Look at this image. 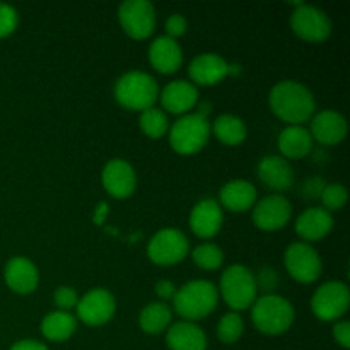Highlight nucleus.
Here are the masks:
<instances>
[{
  "instance_id": "obj_20",
  "label": "nucleus",
  "mask_w": 350,
  "mask_h": 350,
  "mask_svg": "<svg viewBox=\"0 0 350 350\" xmlns=\"http://www.w3.org/2000/svg\"><path fill=\"white\" fill-rule=\"evenodd\" d=\"M5 282L17 294H29L40 284V272L31 260L14 256L5 267Z\"/></svg>"
},
{
  "instance_id": "obj_16",
  "label": "nucleus",
  "mask_w": 350,
  "mask_h": 350,
  "mask_svg": "<svg viewBox=\"0 0 350 350\" xmlns=\"http://www.w3.org/2000/svg\"><path fill=\"white\" fill-rule=\"evenodd\" d=\"M222 215L221 205L212 198H204L193 207L190 214V228L198 238H214L222 228Z\"/></svg>"
},
{
  "instance_id": "obj_28",
  "label": "nucleus",
  "mask_w": 350,
  "mask_h": 350,
  "mask_svg": "<svg viewBox=\"0 0 350 350\" xmlns=\"http://www.w3.org/2000/svg\"><path fill=\"white\" fill-rule=\"evenodd\" d=\"M214 135L226 146H239L246 139V125L234 115H221L211 126Z\"/></svg>"
},
{
  "instance_id": "obj_15",
  "label": "nucleus",
  "mask_w": 350,
  "mask_h": 350,
  "mask_svg": "<svg viewBox=\"0 0 350 350\" xmlns=\"http://www.w3.org/2000/svg\"><path fill=\"white\" fill-rule=\"evenodd\" d=\"M311 137L323 146H337L347 135V122L340 113L323 109L311 120Z\"/></svg>"
},
{
  "instance_id": "obj_19",
  "label": "nucleus",
  "mask_w": 350,
  "mask_h": 350,
  "mask_svg": "<svg viewBox=\"0 0 350 350\" xmlns=\"http://www.w3.org/2000/svg\"><path fill=\"white\" fill-rule=\"evenodd\" d=\"M150 65L161 74H174L183 64V53L176 40L170 36H159L150 43Z\"/></svg>"
},
{
  "instance_id": "obj_27",
  "label": "nucleus",
  "mask_w": 350,
  "mask_h": 350,
  "mask_svg": "<svg viewBox=\"0 0 350 350\" xmlns=\"http://www.w3.org/2000/svg\"><path fill=\"white\" fill-rule=\"evenodd\" d=\"M171 318H173V314H171L170 306L166 303H150L149 306L140 311L139 323L146 334L157 335L170 328Z\"/></svg>"
},
{
  "instance_id": "obj_38",
  "label": "nucleus",
  "mask_w": 350,
  "mask_h": 350,
  "mask_svg": "<svg viewBox=\"0 0 350 350\" xmlns=\"http://www.w3.org/2000/svg\"><path fill=\"white\" fill-rule=\"evenodd\" d=\"M176 286H174L171 280H159L156 284V294L161 297L163 301H170L173 299L174 294H176Z\"/></svg>"
},
{
  "instance_id": "obj_31",
  "label": "nucleus",
  "mask_w": 350,
  "mask_h": 350,
  "mask_svg": "<svg viewBox=\"0 0 350 350\" xmlns=\"http://www.w3.org/2000/svg\"><path fill=\"white\" fill-rule=\"evenodd\" d=\"M245 325H243V318L238 313H228L221 318L217 327V337L219 340L224 344H234L241 338Z\"/></svg>"
},
{
  "instance_id": "obj_17",
  "label": "nucleus",
  "mask_w": 350,
  "mask_h": 350,
  "mask_svg": "<svg viewBox=\"0 0 350 350\" xmlns=\"http://www.w3.org/2000/svg\"><path fill=\"white\" fill-rule=\"evenodd\" d=\"M260 181L270 190L286 191L294 185V170L282 156H267L258 163Z\"/></svg>"
},
{
  "instance_id": "obj_21",
  "label": "nucleus",
  "mask_w": 350,
  "mask_h": 350,
  "mask_svg": "<svg viewBox=\"0 0 350 350\" xmlns=\"http://www.w3.org/2000/svg\"><path fill=\"white\" fill-rule=\"evenodd\" d=\"M229 64L215 53H202L190 64V77L198 85H215L228 77Z\"/></svg>"
},
{
  "instance_id": "obj_35",
  "label": "nucleus",
  "mask_w": 350,
  "mask_h": 350,
  "mask_svg": "<svg viewBox=\"0 0 350 350\" xmlns=\"http://www.w3.org/2000/svg\"><path fill=\"white\" fill-rule=\"evenodd\" d=\"M187 19H185L181 14H173V16L167 17L166 21V36L173 38V40H176V38L183 36L185 33H187Z\"/></svg>"
},
{
  "instance_id": "obj_8",
  "label": "nucleus",
  "mask_w": 350,
  "mask_h": 350,
  "mask_svg": "<svg viewBox=\"0 0 350 350\" xmlns=\"http://www.w3.org/2000/svg\"><path fill=\"white\" fill-rule=\"evenodd\" d=\"M291 27L296 36L310 43H323L332 34L330 17L321 9L308 3H297L291 17Z\"/></svg>"
},
{
  "instance_id": "obj_37",
  "label": "nucleus",
  "mask_w": 350,
  "mask_h": 350,
  "mask_svg": "<svg viewBox=\"0 0 350 350\" xmlns=\"http://www.w3.org/2000/svg\"><path fill=\"white\" fill-rule=\"evenodd\" d=\"M334 338L338 345L344 349L350 347V323L349 321H338L334 327Z\"/></svg>"
},
{
  "instance_id": "obj_36",
  "label": "nucleus",
  "mask_w": 350,
  "mask_h": 350,
  "mask_svg": "<svg viewBox=\"0 0 350 350\" xmlns=\"http://www.w3.org/2000/svg\"><path fill=\"white\" fill-rule=\"evenodd\" d=\"M256 282V289H263V291H272L275 289L277 286V273L273 269H262L260 270L258 277H255Z\"/></svg>"
},
{
  "instance_id": "obj_11",
  "label": "nucleus",
  "mask_w": 350,
  "mask_h": 350,
  "mask_svg": "<svg viewBox=\"0 0 350 350\" xmlns=\"http://www.w3.org/2000/svg\"><path fill=\"white\" fill-rule=\"evenodd\" d=\"M284 262L291 277L301 284H311L318 280L323 269L318 252L308 243H293L286 250Z\"/></svg>"
},
{
  "instance_id": "obj_5",
  "label": "nucleus",
  "mask_w": 350,
  "mask_h": 350,
  "mask_svg": "<svg viewBox=\"0 0 350 350\" xmlns=\"http://www.w3.org/2000/svg\"><path fill=\"white\" fill-rule=\"evenodd\" d=\"M211 123L197 113H187L170 129V144L181 156H191L205 147L211 137Z\"/></svg>"
},
{
  "instance_id": "obj_10",
  "label": "nucleus",
  "mask_w": 350,
  "mask_h": 350,
  "mask_svg": "<svg viewBox=\"0 0 350 350\" xmlns=\"http://www.w3.org/2000/svg\"><path fill=\"white\" fill-rule=\"evenodd\" d=\"M349 304V287L340 280H332V282L318 287L313 299H311V310L320 320L335 321L347 313Z\"/></svg>"
},
{
  "instance_id": "obj_32",
  "label": "nucleus",
  "mask_w": 350,
  "mask_h": 350,
  "mask_svg": "<svg viewBox=\"0 0 350 350\" xmlns=\"http://www.w3.org/2000/svg\"><path fill=\"white\" fill-rule=\"evenodd\" d=\"M321 202L325 205V211H340L345 204H347V188L344 185L332 183L325 185L323 190H321Z\"/></svg>"
},
{
  "instance_id": "obj_1",
  "label": "nucleus",
  "mask_w": 350,
  "mask_h": 350,
  "mask_svg": "<svg viewBox=\"0 0 350 350\" xmlns=\"http://www.w3.org/2000/svg\"><path fill=\"white\" fill-rule=\"evenodd\" d=\"M272 111L291 125L308 122L314 115V98L310 89L296 81H282L270 91Z\"/></svg>"
},
{
  "instance_id": "obj_25",
  "label": "nucleus",
  "mask_w": 350,
  "mask_h": 350,
  "mask_svg": "<svg viewBox=\"0 0 350 350\" xmlns=\"http://www.w3.org/2000/svg\"><path fill=\"white\" fill-rule=\"evenodd\" d=\"M256 190L250 181L234 180L221 188V204L231 212H245L255 205Z\"/></svg>"
},
{
  "instance_id": "obj_24",
  "label": "nucleus",
  "mask_w": 350,
  "mask_h": 350,
  "mask_svg": "<svg viewBox=\"0 0 350 350\" xmlns=\"http://www.w3.org/2000/svg\"><path fill=\"white\" fill-rule=\"evenodd\" d=\"M279 150L284 159H303L313 150V137L301 125H291L279 135Z\"/></svg>"
},
{
  "instance_id": "obj_4",
  "label": "nucleus",
  "mask_w": 350,
  "mask_h": 350,
  "mask_svg": "<svg viewBox=\"0 0 350 350\" xmlns=\"http://www.w3.org/2000/svg\"><path fill=\"white\" fill-rule=\"evenodd\" d=\"M294 308L286 297L265 294L253 303L252 320L262 334H286L294 323Z\"/></svg>"
},
{
  "instance_id": "obj_33",
  "label": "nucleus",
  "mask_w": 350,
  "mask_h": 350,
  "mask_svg": "<svg viewBox=\"0 0 350 350\" xmlns=\"http://www.w3.org/2000/svg\"><path fill=\"white\" fill-rule=\"evenodd\" d=\"M19 24V16L16 9L9 3H0V38H5L16 31Z\"/></svg>"
},
{
  "instance_id": "obj_6",
  "label": "nucleus",
  "mask_w": 350,
  "mask_h": 350,
  "mask_svg": "<svg viewBox=\"0 0 350 350\" xmlns=\"http://www.w3.org/2000/svg\"><path fill=\"white\" fill-rule=\"evenodd\" d=\"M256 282L252 270L245 265H231L221 277V294L226 304L236 311L253 306L256 301Z\"/></svg>"
},
{
  "instance_id": "obj_14",
  "label": "nucleus",
  "mask_w": 350,
  "mask_h": 350,
  "mask_svg": "<svg viewBox=\"0 0 350 350\" xmlns=\"http://www.w3.org/2000/svg\"><path fill=\"white\" fill-rule=\"evenodd\" d=\"M105 190L115 198H126L135 191L137 174L132 164L123 159H111L101 174Z\"/></svg>"
},
{
  "instance_id": "obj_7",
  "label": "nucleus",
  "mask_w": 350,
  "mask_h": 350,
  "mask_svg": "<svg viewBox=\"0 0 350 350\" xmlns=\"http://www.w3.org/2000/svg\"><path fill=\"white\" fill-rule=\"evenodd\" d=\"M190 250L187 236L174 228H166L157 231L147 246V255L152 263L161 267H171L185 260Z\"/></svg>"
},
{
  "instance_id": "obj_26",
  "label": "nucleus",
  "mask_w": 350,
  "mask_h": 350,
  "mask_svg": "<svg viewBox=\"0 0 350 350\" xmlns=\"http://www.w3.org/2000/svg\"><path fill=\"white\" fill-rule=\"evenodd\" d=\"M77 323L75 318L67 311H53L46 314L41 323V334L46 340L51 342H64L74 335Z\"/></svg>"
},
{
  "instance_id": "obj_18",
  "label": "nucleus",
  "mask_w": 350,
  "mask_h": 350,
  "mask_svg": "<svg viewBox=\"0 0 350 350\" xmlns=\"http://www.w3.org/2000/svg\"><path fill=\"white\" fill-rule=\"evenodd\" d=\"M161 105L173 115H187L198 105V91L191 82L173 81L161 92Z\"/></svg>"
},
{
  "instance_id": "obj_39",
  "label": "nucleus",
  "mask_w": 350,
  "mask_h": 350,
  "mask_svg": "<svg viewBox=\"0 0 350 350\" xmlns=\"http://www.w3.org/2000/svg\"><path fill=\"white\" fill-rule=\"evenodd\" d=\"M10 350H48V347L36 340H21L10 347Z\"/></svg>"
},
{
  "instance_id": "obj_3",
  "label": "nucleus",
  "mask_w": 350,
  "mask_h": 350,
  "mask_svg": "<svg viewBox=\"0 0 350 350\" xmlns=\"http://www.w3.org/2000/svg\"><path fill=\"white\" fill-rule=\"evenodd\" d=\"M115 98L123 108L142 113L154 108V103L159 99V85L146 72H126L116 81Z\"/></svg>"
},
{
  "instance_id": "obj_29",
  "label": "nucleus",
  "mask_w": 350,
  "mask_h": 350,
  "mask_svg": "<svg viewBox=\"0 0 350 350\" xmlns=\"http://www.w3.org/2000/svg\"><path fill=\"white\" fill-rule=\"evenodd\" d=\"M140 130L146 133L150 139H161L170 130V122L167 116L164 115L163 109L159 108H149L146 111L140 113Z\"/></svg>"
},
{
  "instance_id": "obj_34",
  "label": "nucleus",
  "mask_w": 350,
  "mask_h": 350,
  "mask_svg": "<svg viewBox=\"0 0 350 350\" xmlns=\"http://www.w3.org/2000/svg\"><path fill=\"white\" fill-rule=\"evenodd\" d=\"M55 304H57L58 311H67L72 310V308L77 306L79 303V296L72 287L67 286H60L57 291H55V296H53Z\"/></svg>"
},
{
  "instance_id": "obj_30",
  "label": "nucleus",
  "mask_w": 350,
  "mask_h": 350,
  "mask_svg": "<svg viewBox=\"0 0 350 350\" xmlns=\"http://www.w3.org/2000/svg\"><path fill=\"white\" fill-rule=\"evenodd\" d=\"M191 258H193L195 265L200 267V269L217 270L222 265V262H224V253H222V250L217 245L205 243V245L197 246L193 250Z\"/></svg>"
},
{
  "instance_id": "obj_23",
  "label": "nucleus",
  "mask_w": 350,
  "mask_h": 350,
  "mask_svg": "<svg viewBox=\"0 0 350 350\" xmlns=\"http://www.w3.org/2000/svg\"><path fill=\"white\" fill-rule=\"evenodd\" d=\"M166 344L171 350H205L207 337L204 330L191 321H180L170 327Z\"/></svg>"
},
{
  "instance_id": "obj_9",
  "label": "nucleus",
  "mask_w": 350,
  "mask_h": 350,
  "mask_svg": "<svg viewBox=\"0 0 350 350\" xmlns=\"http://www.w3.org/2000/svg\"><path fill=\"white\" fill-rule=\"evenodd\" d=\"M118 19L133 40H146L156 27V9L149 0H126L120 5Z\"/></svg>"
},
{
  "instance_id": "obj_13",
  "label": "nucleus",
  "mask_w": 350,
  "mask_h": 350,
  "mask_svg": "<svg viewBox=\"0 0 350 350\" xmlns=\"http://www.w3.org/2000/svg\"><path fill=\"white\" fill-rule=\"evenodd\" d=\"M293 207L284 195H269L253 211V222L262 231H279L289 222Z\"/></svg>"
},
{
  "instance_id": "obj_2",
  "label": "nucleus",
  "mask_w": 350,
  "mask_h": 350,
  "mask_svg": "<svg viewBox=\"0 0 350 350\" xmlns=\"http://www.w3.org/2000/svg\"><path fill=\"white\" fill-rule=\"evenodd\" d=\"M217 289L208 280H191L176 291L173 297L174 311L187 321L202 320L215 310Z\"/></svg>"
},
{
  "instance_id": "obj_22",
  "label": "nucleus",
  "mask_w": 350,
  "mask_h": 350,
  "mask_svg": "<svg viewBox=\"0 0 350 350\" xmlns=\"http://www.w3.org/2000/svg\"><path fill=\"white\" fill-rule=\"evenodd\" d=\"M334 219L323 207H311L304 211L296 221V232L306 241H320L330 234Z\"/></svg>"
},
{
  "instance_id": "obj_12",
  "label": "nucleus",
  "mask_w": 350,
  "mask_h": 350,
  "mask_svg": "<svg viewBox=\"0 0 350 350\" xmlns=\"http://www.w3.org/2000/svg\"><path fill=\"white\" fill-rule=\"evenodd\" d=\"M116 310L115 297L106 289H94L77 303V317L89 327H101L108 323Z\"/></svg>"
}]
</instances>
